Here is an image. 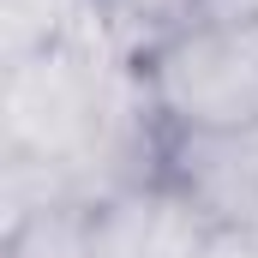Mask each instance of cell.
<instances>
[{
	"label": "cell",
	"instance_id": "cell-1",
	"mask_svg": "<svg viewBox=\"0 0 258 258\" xmlns=\"http://www.w3.org/2000/svg\"><path fill=\"white\" fill-rule=\"evenodd\" d=\"M138 60L96 48L84 36H66L30 60L6 66V96H0V156H36L84 168V156L102 144L108 114L126 90V72Z\"/></svg>",
	"mask_w": 258,
	"mask_h": 258
},
{
	"label": "cell",
	"instance_id": "cell-2",
	"mask_svg": "<svg viewBox=\"0 0 258 258\" xmlns=\"http://www.w3.org/2000/svg\"><path fill=\"white\" fill-rule=\"evenodd\" d=\"M168 132L258 126V24H186L138 54Z\"/></svg>",
	"mask_w": 258,
	"mask_h": 258
},
{
	"label": "cell",
	"instance_id": "cell-3",
	"mask_svg": "<svg viewBox=\"0 0 258 258\" xmlns=\"http://www.w3.org/2000/svg\"><path fill=\"white\" fill-rule=\"evenodd\" d=\"M162 186L198 204L216 228L258 234V126L228 132H168Z\"/></svg>",
	"mask_w": 258,
	"mask_h": 258
},
{
	"label": "cell",
	"instance_id": "cell-4",
	"mask_svg": "<svg viewBox=\"0 0 258 258\" xmlns=\"http://www.w3.org/2000/svg\"><path fill=\"white\" fill-rule=\"evenodd\" d=\"M84 18V0H0V66H18L66 42Z\"/></svg>",
	"mask_w": 258,
	"mask_h": 258
},
{
	"label": "cell",
	"instance_id": "cell-5",
	"mask_svg": "<svg viewBox=\"0 0 258 258\" xmlns=\"http://www.w3.org/2000/svg\"><path fill=\"white\" fill-rule=\"evenodd\" d=\"M156 228V186L90 204V258H150Z\"/></svg>",
	"mask_w": 258,
	"mask_h": 258
},
{
	"label": "cell",
	"instance_id": "cell-6",
	"mask_svg": "<svg viewBox=\"0 0 258 258\" xmlns=\"http://www.w3.org/2000/svg\"><path fill=\"white\" fill-rule=\"evenodd\" d=\"M6 258H90V204H54L6 228Z\"/></svg>",
	"mask_w": 258,
	"mask_h": 258
},
{
	"label": "cell",
	"instance_id": "cell-7",
	"mask_svg": "<svg viewBox=\"0 0 258 258\" xmlns=\"http://www.w3.org/2000/svg\"><path fill=\"white\" fill-rule=\"evenodd\" d=\"M192 24H258V0H198Z\"/></svg>",
	"mask_w": 258,
	"mask_h": 258
},
{
	"label": "cell",
	"instance_id": "cell-8",
	"mask_svg": "<svg viewBox=\"0 0 258 258\" xmlns=\"http://www.w3.org/2000/svg\"><path fill=\"white\" fill-rule=\"evenodd\" d=\"M252 258H258V252H252Z\"/></svg>",
	"mask_w": 258,
	"mask_h": 258
}]
</instances>
